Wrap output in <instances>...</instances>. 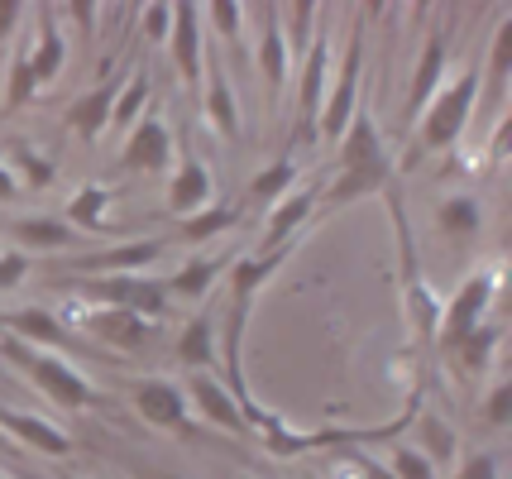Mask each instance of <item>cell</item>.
Returning <instances> with one entry per match:
<instances>
[{
    "label": "cell",
    "instance_id": "e575fe53",
    "mask_svg": "<svg viewBox=\"0 0 512 479\" xmlns=\"http://www.w3.org/2000/svg\"><path fill=\"white\" fill-rule=\"evenodd\" d=\"M144 106H149V82L134 72L130 82L120 87V96H115V106H111V125L115 130H130L134 120L144 115Z\"/></svg>",
    "mask_w": 512,
    "mask_h": 479
},
{
    "label": "cell",
    "instance_id": "cb8c5ba5",
    "mask_svg": "<svg viewBox=\"0 0 512 479\" xmlns=\"http://www.w3.org/2000/svg\"><path fill=\"white\" fill-rule=\"evenodd\" d=\"M388 159V149H383V135L379 125H374V115L355 111V120L345 125V135H340V168H364V163H383Z\"/></svg>",
    "mask_w": 512,
    "mask_h": 479
},
{
    "label": "cell",
    "instance_id": "d6986e66",
    "mask_svg": "<svg viewBox=\"0 0 512 479\" xmlns=\"http://www.w3.org/2000/svg\"><path fill=\"white\" fill-rule=\"evenodd\" d=\"M201 111L211 120V130L225 139L240 135V101H235V87H230V77H225L216 63L201 72Z\"/></svg>",
    "mask_w": 512,
    "mask_h": 479
},
{
    "label": "cell",
    "instance_id": "277c9868",
    "mask_svg": "<svg viewBox=\"0 0 512 479\" xmlns=\"http://www.w3.org/2000/svg\"><path fill=\"white\" fill-rule=\"evenodd\" d=\"M493 288H498V269H479V274H469L465 283L450 293V302L441 307V326H436V345H441L446 355H455L469 331H479V326L489 321Z\"/></svg>",
    "mask_w": 512,
    "mask_h": 479
},
{
    "label": "cell",
    "instance_id": "ac0fdd59",
    "mask_svg": "<svg viewBox=\"0 0 512 479\" xmlns=\"http://www.w3.org/2000/svg\"><path fill=\"white\" fill-rule=\"evenodd\" d=\"M115 96H120V77H106L101 87L82 92L72 106H67V130H72V135H82V139H101L106 130H111Z\"/></svg>",
    "mask_w": 512,
    "mask_h": 479
},
{
    "label": "cell",
    "instance_id": "7c38bea8",
    "mask_svg": "<svg viewBox=\"0 0 512 479\" xmlns=\"http://www.w3.org/2000/svg\"><path fill=\"white\" fill-rule=\"evenodd\" d=\"M182 393H187V403H192L211 427H225V432H249L245 408L235 403V393H230L221 379H211V374H192Z\"/></svg>",
    "mask_w": 512,
    "mask_h": 479
},
{
    "label": "cell",
    "instance_id": "f1b7e54d",
    "mask_svg": "<svg viewBox=\"0 0 512 479\" xmlns=\"http://www.w3.org/2000/svg\"><path fill=\"white\" fill-rule=\"evenodd\" d=\"M273 15H278V34H283V44H288V58L302 63V53H307L316 39V20H321L316 0H292V5L273 10Z\"/></svg>",
    "mask_w": 512,
    "mask_h": 479
},
{
    "label": "cell",
    "instance_id": "4dcf8cb0",
    "mask_svg": "<svg viewBox=\"0 0 512 479\" xmlns=\"http://www.w3.org/2000/svg\"><path fill=\"white\" fill-rule=\"evenodd\" d=\"M106 211H111V192H106L101 183H87V187H77V192L67 197V216H63V221L82 235V230H101V226H106Z\"/></svg>",
    "mask_w": 512,
    "mask_h": 479
},
{
    "label": "cell",
    "instance_id": "52a82bcc",
    "mask_svg": "<svg viewBox=\"0 0 512 479\" xmlns=\"http://www.w3.org/2000/svg\"><path fill=\"white\" fill-rule=\"evenodd\" d=\"M331 34L316 29L312 48L302 53L297 63V139L316 135V120H321V101H326V87H331Z\"/></svg>",
    "mask_w": 512,
    "mask_h": 479
},
{
    "label": "cell",
    "instance_id": "f907efd6",
    "mask_svg": "<svg viewBox=\"0 0 512 479\" xmlns=\"http://www.w3.org/2000/svg\"><path fill=\"white\" fill-rule=\"evenodd\" d=\"M0 479H10V475H0Z\"/></svg>",
    "mask_w": 512,
    "mask_h": 479
},
{
    "label": "cell",
    "instance_id": "5b68a950",
    "mask_svg": "<svg viewBox=\"0 0 512 479\" xmlns=\"http://www.w3.org/2000/svg\"><path fill=\"white\" fill-rule=\"evenodd\" d=\"M359 77H364V39H350V53H345V68L331 72V87H326V101H321V120H316V135L340 144L345 125L355 120L359 111Z\"/></svg>",
    "mask_w": 512,
    "mask_h": 479
},
{
    "label": "cell",
    "instance_id": "f35d334b",
    "mask_svg": "<svg viewBox=\"0 0 512 479\" xmlns=\"http://www.w3.org/2000/svg\"><path fill=\"white\" fill-rule=\"evenodd\" d=\"M512 417V384L508 379H498V384H489V393H484V427H508Z\"/></svg>",
    "mask_w": 512,
    "mask_h": 479
},
{
    "label": "cell",
    "instance_id": "4fadbf2b",
    "mask_svg": "<svg viewBox=\"0 0 512 479\" xmlns=\"http://www.w3.org/2000/svg\"><path fill=\"white\" fill-rule=\"evenodd\" d=\"M316 202H321V197H316V187H292L283 202L268 206V230H264V245H259V250H283V245H297V235L307 230Z\"/></svg>",
    "mask_w": 512,
    "mask_h": 479
},
{
    "label": "cell",
    "instance_id": "ba28073f",
    "mask_svg": "<svg viewBox=\"0 0 512 479\" xmlns=\"http://www.w3.org/2000/svg\"><path fill=\"white\" fill-rule=\"evenodd\" d=\"M77 331L96 336L101 345H115V350H149L158 341V321H144L134 312H120V307H87L77 312Z\"/></svg>",
    "mask_w": 512,
    "mask_h": 479
},
{
    "label": "cell",
    "instance_id": "bcb514c9",
    "mask_svg": "<svg viewBox=\"0 0 512 479\" xmlns=\"http://www.w3.org/2000/svg\"><path fill=\"white\" fill-rule=\"evenodd\" d=\"M20 197V183L10 178V168H5V159H0V202H15Z\"/></svg>",
    "mask_w": 512,
    "mask_h": 479
},
{
    "label": "cell",
    "instance_id": "d6a6232c",
    "mask_svg": "<svg viewBox=\"0 0 512 479\" xmlns=\"http://www.w3.org/2000/svg\"><path fill=\"white\" fill-rule=\"evenodd\" d=\"M292 187H297V163H292V159H273L268 168H259V173H254L249 197H254L259 206H273V202H283Z\"/></svg>",
    "mask_w": 512,
    "mask_h": 479
},
{
    "label": "cell",
    "instance_id": "681fc988",
    "mask_svg": "<svg viewBox=\"0 0 512 479\" xmlns=\"http://www.w3.org/2000/svg\"><path fill=\"white\" fill-rule=\"evenodd\" d=\"M15 479H39V475H15Z\"/></svg>",
    "mask_w": 512,
    "mask_h": 479
},
{
    "label": "cell",
    "instance_id": "603a6c76",
    "mask_svg": "<svg viewBox=\"0 0 512 479\" xmlns=\"http://www.w3.org/2000/svg\"><path fill=\"white\" fill-rule=\"evenodd\" d=\"M436 230H441L446 240H455V245L474 240V235L484 230V206H479V197H474V192H450V197H441V202H436Z\"/></svg>",
    "mask_w": 512,
    "mask_h": 479
},
{
    "label": "cell",
    "instance_id": "8fae6325",
    "mask_svg": "<svg viewBox=\"0 0 512 479\" xmlns=\"http://www.w3.org/2000/svg\"><path fill=\"white\" fill-rule=\"evenodd\" d=\"M134 412L158 432H182L187 427V393L173 379H139L134 384Z\"/></svg>",
    "mask_w": 512,
    "mask_h": 479
},
{
    "label": "cell",
    "instance_id": "30bf717a",
    "mask_svg": "<svg viewBox=\"0 0 512 479\" xmlns=\"http://www.w3.org/2000/svg\"><path fill=\"white\" fill-rule=\"evenodd\" d=\"M0 436L20 441L24 451H39V456H72V436L48 422L44 412H24V408H0Z\"/></svg>",
    "mask_w": 512,
    "mask_h": 479
},
{
    "label": "cell",
    "instance_id": "8d00e7d4",
    "mask_svg": "<svg viewBox=\"0 0 512 479\" xmlns=\"http://www.w3.org/2000/svg\"><path fill=\"white\" fill-rule=\"evenodd\" d=\"M388 470H393V479H436L431 460H426L417 446H393V451H388Z\"/></svg>",
    "mask_w": 512,
    "mask_h": 479
},
{
    "label": "cell",
    "instance_id": "83f0119b",
    "mask_svg": "<svg viewBox=\"0 0 512 479\" xmlns=\"http://www.w3.org/2000/svg\"><path fill=\"white\" fill-rule=\"evenodd\" d=\"M225 259H216V254H197V259H187V264H178L173 274L163 278V288H168V297H187V302H197V297L211 293V283L221 278Z\"/></svg>",
    "mask_w": 512,
    "mask_h": 479
},
{
    "label": "cell",
    "instance_id": "ab89813d",
    "mask_svg": "<svg viewBox=\"0 0 512 479\" xmlns=\"http://www.w3.org/2000/svg\"><path fill=\"white\" fill-rule=\"evenodd\" d=\"M39 96V87H34V77H29V68H24V53L15 58V68H10V87H5V106L10 111H20V106H29Z\"/></svg>",
    "mask_w": 512,
    "mask_h": 479
},
{
    "label": "cell",
    "instance_id": "f6af8a7d",
    "mask_svg": "<svg viewBox=\"0 0 512 479\" xmlns=\"http://www.w3.org/2000/svg\"><path fill=\"white\" fill-rule=\"evenodd\" d=\"M355 460H359V475L364 479H393V470L379 465V460H369V456H355Z\"/></svg>",
    "mask_w": 512,
    "mask_h": 479
},
{
    "label": "cell",
    "instance_id": "ffe728a7",
    "mask_svg": "<svg viewBox=\"0 0 512 479\" xmlns=\"http://www.w3.org/2000/svg\"><path fill=\"white\" fill-rule=\"evenodd\" d=\"M216 197V183H211V168L201 159H182L173 183H168V211L173 216H197L201 206H211Z\"/></svg>",
    "mask_w": 512,
    "mask_h": 479
},
{
    "label": "cell",
    "instance_id": "44dd1931",
    "mask_svg": "<svg viewBox=\"0 0 512 479\" xmlns=\"http://www.w3.org/2000/svg\"><path fill=\"white\" fill-rule=\"evenodd\" d=\"M0 326L24 345H67L72 341V326L58 321L48 307H15V312H5Z\"/></svg>",
    "mask_w": 512,
    "mask_h": 479
},
{
    "label": "cell",
    "instance_id": "ee69618b",
    "mask_svg": "<svg viewBox=\"0 0 512 479\" xmlns=\"http://www.w3.org/2000/svg\"><path fill=\"white\" fill-rule=\"evenodd\" d=\"M24 278H29V254H20V250H5V254H0V293L20 288Z\"/></svg>",
    "mask_w": 512,
    "mask_h": 479
},
{
    "label": "cell",
    "instance_id": "c3c4849f",
    "mask_svg": "<svg viewBox=\"0 0 512 479\" xmlns=\"http://www.w3.org/2000/svg\"><path fill=\"white\" fill-rule=\"evenodd\" d=\"M0 456H5V436H0Z\"/></svg>",
    "mask_w": 512,
    "mask_h": 479
},
{
    "label": "cell",
    "instance_id": "836d02e7",
    "mask_svg": "<svg viewBox=\"0 0 512 479\" xmlns=\"http://www.w3.org/2000/svg\"><path fill=\"white\" fill-rule=\"evenodd\" d=\"M407 321H412V331L422 336V341H436V326H441V302L436 293L417 283V278H407Z\"/></svg>",
    "mask_w": 512,
    "mask_h": 479
},
{
    "label": "cell",
    "instance_id": "2e32d148",
    "mask_svg": "<svg viewBox=\"0 0 512 479\" xmlns=\"http://www.w3.org/2000/svg\"><path fill=\"white\" fill-rule=\"evenodd\" d=\"M254 58H259V77H264L268 96L278 101V96L288 92V82H292V58H288L283 34H278V15H273V10L259 15V44H254Z\"/></svg>",
    "mask_w": 512,
    "mask_h": 479
},
{
    "label": "cell",
    "instance_id": "74e56055",
    "mask_svg": "<svg viewBox=\"0 0 512 479\" xmlns=\"http://www.w3.org/2000/svg\"><path fill=\"white\" fill-rule=\"evenodd\" d=\"M206 20H211V29H216L221 39H240L245 5H240V0H211V5H206Z\"/></svg>",
    "mask_w": 512,
    "mask_h": 479
},
{
    "label": "cell",
    "instance_id": "7dc6e473",
    "mask_svg": "<svg viewBox=\"0 0 512 479\" xmlns=\"http://www.w3.org/2000/svg\"><path fill=\"white\" fill-rule=\"evenodd\" d=\"M20 15H24V10H20V5H15V0H5V5H0V39L10 34V24L20 20Z\"/></svg>",
    "mask_w": 512,
    "mask_h": 479
},
{
    "label": "cell",
    "instance_id": "d4e9b609",
    "mask_svg": "<svg viewBox=\"0 0 512 479\" xmlns=\"http://www.w3.org/2000/svg\"><path fill=\"white\" fill-rule=\"evenodd\" d=\"M63 63H67V39L58 34V24L44 20L39 24V39L24 48V68L34 77V87H48V82L63 72Z\"/></svg>",
    "mask_w": 512,
    "mask_h": 479
},
{
    "label": "cell",
    "instance_id": "7402d4cb",
    "mask_svg": "<svg viewBox=\"0 0 512 479\" xmlns=\"http://www.w3.org/2000/svg\"><path fill=\"white\" fill-rule=\"evenodd\" d=\"M388 173H393V163L388 159L364 163V168H340V178L326 187V197H321V202L326 206H355V202H364V197L383 192V187H388Z\"/></svg>",
    "mask_w": 512,
    "mask_h": 479
},
{
    "label": "cell",
    "instance_id": "484cf974",
    "mask_svg": "<svg viewBox=\"0 0 512 479\" xmlns=\"http://www.w3.org/2000/svg\"><path fill=\"white\" fill-rule=\"evenodd\" d=\"M5 168H10V178L20 183V192H44V187L58 178V163L48 159L44 149L24 144V139H15V144L5 149Z\"/></svg>",
    "mask_w": 512,
    "mask_h": 479
},
{
    "label": "cell",
    "instance_id": "e0dca14e",
    "mask_svg": "<svg viewBox=\"0 0 512 479\" xmlns=\"http://www.w3.org/2000/svg\"><path fill=\"white\" fill-rule=\"evenodd\" d=\"M10 240H15V250L29 254V250H39V254H63L77 245V230L67 226L63 216H15L10 221Z\"/></svg>",
    "mask_w": 512,
    "mask_h": 479
},
{
    "label": "cell",
    "instance_id": "4316f807",
    "mask_svg": "<svg viewBox=\"0 0 512 479\" xmlns=\"http://www.w3.org/2000/svg\"><path fill=\"white\" fill-rule=\"evenodd\" d=\"M216 355H221V350H216V317H211V312H197V317L187 321V331L178 336V360L192 369V374H206V369L216 365Z\"/></svg>",
    "mask_w": 512,
    "mask_h": 479
},
{
    "label": "cell",
    "instance_id": "d590c367",
    "mask_svg": "<svg viewBox=\"0 0 512 479\" xmlns=\"http://www.w3.org/2000/svg\"><path fill=\"white\" fill-rule=\"evenodd\" d=\"M498 336H503V326H493V321H484L479 331H469L465 341H460V350H455V360L465 369H484L493 360V350H498Z\"/></svg>",
    "mask_w": 512,
    "mask_h": 479
},
{
    "label": "cell",
    "instance_id": "7a4b0ae2",
    "mask_svg": "<svg viewBox=\"0 0 512 479\" xmlns=\"http://www.w3.org/2000/svg\"><path fill=\"white\" fill-rule=\"evenodd\" d=\"M53 288L77 293L96 302V307H120L144 321H163L173 312V297L163 288V278L154 274H96V278H53Z\"/></svg>",
    "mask_w": 512,
    "mask_h": 479
},
{
    "label": "cell",
    "instance_id": "f546056e",
    "mask_svg": "<svg viewBox=\"0 0 512 479\" xmlns=\"http://www.w3.org/2000/svg\"><path fill=\"white\" fill-rule=\"evenodd\" d=\"M240 221V211L235 206H201L197 216H182L178 230H173V240L178 245H206V240H216V235H225V230Z\"/></svg>",
    "mask_w": 512,
    "mask_h": 479
},
{
    "label": "cell",
    "instance_id": "9c48e42d",
    "mask_svg": "<svg viewBox=\"0 0 512 479\" xmlns=\"http://www.w3.org/2000/svg\"><path fill=\"white\" fill-rule=\"evenodd\" d=\"M173 163V130L158 111H144L130 125L125 135V149H120V168L130 173H163Z\"/></svg>",
    "mask_w": 512,
    "mask_h": 479
},
{
    "label": "cell",
    "instance_id": "7bdbcfd3",
    "mask_svg": "<svg viewBox=\"0 0 512 479\" xmlns=\"http://www.w3.org/2000/svg\"><path fill=\"white\" fill-rule=\"evenodd\" d=\"M455 479H503V456H493V451H479V456H469Z\"/></svg>",
    "mask_w": 512,
    "mask_h": 479
},
{
    "label": "cell",
    "instance_id": "1f68e13d",
    "mask_svg": "<svg viewBox=\"0 0 512 479\" xmlns=\"http://www.w3.org/2000/svg\"><path fill=\"white\" fill-rule=\"evenodd\" d=\"M412 427H417V441H422L417 451L431 460V470H436V465H446V460L455 456V446H460V441H455V432H450V422H441L436 412L412 417Z\"/></svg>",
    "mask_w": 512,
    "mask_h": 479
},
{
    "label": "cell",
    "instance_id": "3957f363",
    "mask_svg": "<svg viewBox=\"0 0 512 479\" xmlns=\"http://www.w3.org/2000/svg\"><path fill=\"white\" fill-rule=\"evenodd\" d=\"M5 355H10V360L34 379V388H39L44 398H53L58 408H91V403H96V384H91L77 365H67L63 355L34 350V345L15 341V336H5Z\"/></svg>",
    "mask_w": 512,
    "mask_h": 479
},
{
    "label": "cell",
    "instance_id": "60d3db41",
    "mask_svg": "<svg viewBox=\"0 0 512 479\" xmlns=\"http://www.w3.org/2000/svg\"><path fill=\"white\" fill-rule=\"evenodd\" d=\"M144 39H154V44H168V29H173V5L168 0H154V5H144Z\"/></svg>",
    "mask_w": 512,
    "mask_h": 479
},
{
    "label": "cell",
    "instance_id": "b9f144b4",
    "mask_svg": "<svg viewBox=\"0 0 512 479\" xmlns=\"http://www.w3.org/2000/svg\"><path fill=\"white\" fill-rule=\"evenodd\" d=\"M508 44H512V20L503 15L498 20V29H493V39H489V77H508Z\"/></svg>",
    "mask_w": 512,
    "mask_h": 479
},
{
    "label": "cell",
    "instance_id": "8992f818",
    "mask_svg": "<svg viewBox=\"0 0 512 479\" xmlns=\"http://www.w3.org/2000/svg\"><path fill=\"white\" fill-rule=\"evenodd\" d=\"M168 250V240H125L111 250H91V254H72L67 264H58L53 278H96V274H139L158 264Z\"/></svg>",
    "mask_w": 512,
    "mask_h": 479
},
{
    "label": "cell",
    "instance_id": "5bb4252c",
    "mask_svg": "<svg viewBox=\"0 0 512 479\" xmlns=\"http://www.w3.org/2000/svg\"><path fill=\"white\" fill-rule=\"evenodd\" d=\"M168 48H173V63H178L182 82L201 87V72H206V53H201V10L197 5H173V29H168Z\"/></svg>",
    "mask_w": 512,
    "mask_h": 479
},
{
    "label": "cell",
    "instance_id": "6da1fadb",
    "mask_svg": "<svg viewBox=\"0 0 512 479\" xmlns=\"http://www.w3.org/2000/svg\"><path fill=\"white\" fill-rule=\"evenodd\" d=\"M474 101H479V68H465L460 77L441 82V92L426 101L422 125H417V135H412L407 163L426 159V154H436V149H450L455 139L465 135L469 115H474Z\"/></svg>",
    "mask_w": 512,
    "mask_h": 479
},
{
    "label": "cell",
    "instance_id": "9a60e30c",
    "mask_svg": "<svg viewBox=\"0 0 512 479\" xmlns=\"http://www.w3.org/2000/svg\"><path fill=\"white\" fill-rule=\"evenodd\" d=\"M441 77H446V39L441 34H426V48L417 53V68L407 77V101H402L407 120H417L426 101L441 92Z\"/></svg>",
    "mask_w": 512,
    "mask_h": 479
}]
</instances>
